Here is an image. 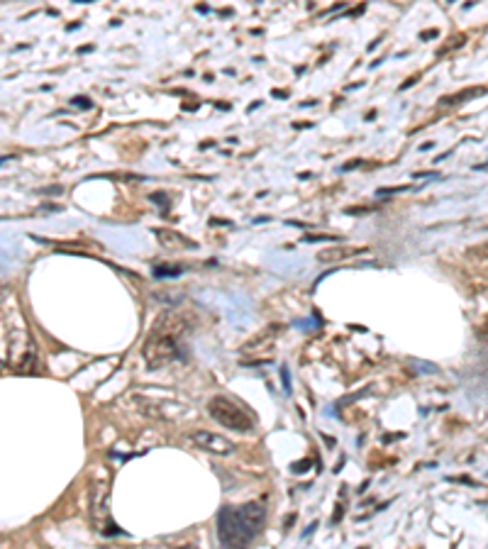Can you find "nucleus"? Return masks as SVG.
I'll list each match as a JSON object with an SVG mask.
<instances>
[{
    "label": "nucleus",
    "instance_id": "1",
    "mask_svg": "<svg viewBox=\"0 0 488 549\" xmlns=\"http://www.w3.org/2000/svg\"><path fill=\"white\" fill-rule=\"evenodd\" d=\"M266 520L262 503H244L237 508H223L217 515V535L223 549H247Z\"/></svg>",
    "mask_w": 488,
    "mask_h": 549
},
{
    "label": "nucleus",
    "instance_id": "2",
    "mask_svg": "<svg viewBox=\"0 0 488 549\" xmlns=\"http://www.w3.org/2000/svg\"><path fill=\"white\" fill-rule=\"evenodd\" d=\"M186 330V320L177 313H168L152 327V332L147 334L145 347V361L149 369H159V366L174 361V359H184V344H181V334Z\"/></svg>",
    "mask_w": 488,
    "mask_h": 549
},
{
    "label": "nucleus",
    "instance_id": "3",
    "mask_svg": "<svg viewBox=\"0 0 488 549\" xmlns=\"http://www.w3.org/2000/svg\"><path fill=\"white\" fill-rule=\"evenodd\" d=\"M208 413L210 418L215 422H220L223 428L234 432H249L254 428V420H252V415L240 406V403H234L233 399H225V396H215V399H210L208 403Z\"/></svg>",
    "mask_w": 488,
    "mask_h": 549
},
{
    "label": "nucleus",
    "instance_id": "4",
    "mask_svg": "<svg viewBox=\"0 0 488 549\" xmlns=\"http://www.w3.org/2000/svg\"><path fill=\"white\" fill-rule=\"evenodd\" d=\"M191 442L198 447L200 452L213 454V457H230V454H234V449H237L233 439H227L225 435H217V432L208 430L191 432Z\"/></svg>",
    "mask_w": 488,
    "mask_h": 549
},
{
    "label": "nucleus",
    "instance_id": "5",
    "mask_svg": "<svg viewBox=\"0 0 488 549\" xmlns=\"http://www.w3.org/2000/svg\"><path fill=\"white\" fill-rule=\"evenodd\" d=\"M357 255H367V247H330V249H322L321 255H318V259H321L322 264H330V262H340V259H349V256H357Z\"/></svg>",
    "mask_w": 488,
    "mask_h": 549
},
{
    "label": "nucleus",
    "instance_id": "6",
    "mask_svg": "<svg viewBox=\"0 0 488 549\" xmlns=\"http://www.w3.org/2000/svg\"><path fill=\"white\" fill-rule=\"evenodd\" d=\"M154 235L159 237V242L164 247H196L191 239L181 237L177 232H168V230H154Z\"/></svg>",
    "mask_w": 488,
    "mask_h": 549
},
{
    "label": "nucleus",
    "instance_id": "7",
    "mask_svg": "<svg viewBox=\"0 0 488 549\" xmlns=\"http://www.w3.org/2000/svg\"><path fill=\"white\" fill-rule=\"evenodd\" d=\"M154 276L157 279H177V276H181V266H157Z\"/></svg>",
    "mask_w": 488,
    "mask_h": 549
},
{
    "label": "nucleus",
    "instance_id": "8",
    "mask_svg": "<svg viewBox=\"0 0 488 549\" xmlns=\"http://www.w3.org/2000/svg\"><path fill=\"white\" fill-rule=\"evenodd\" d=\"M464 42H466V37H464V34H459V37H452V40H449V44H447V47H442L440 52H437V54H447L449 49L462 47V44H464Z\"/></svg>",
    "mask_w": 488,
    "mask_h": 549
},
{
    "label": "nucleus",
    "instance_id": "9",
    "mask_svg": "<svg viewBox=\"0 0 488 549\" xmlns=\"http://www.w3.org/2000/svg\"><path fill=\"white\" fill-rule=\"evenodd\" d=\"M305 242H321V239H325V242H337V235H305Z\"/></svg>",
    "mask_w": 488,
    "mask_h": 549
},
{
    "label": "nucleus",
    "instance_id": "10",
    "mask_svg": "<svg viewBox=\"0 0 488 549\" xmlns=\"http://www.w3.org/2000/svg\"><path fill=\"white\" fill-rule=\"evenodd\" d=\"M72 105H76V108H91V98H83V96H79V98H73L72 101Z\"/></svg>",
    "mask_w": 488,
    "mask_h": 549
},
{
    "label": "nucleus",
    "instance_id": "11",
    "mask_svg": "<svg viewBox=\"0 0 488 549\" xmlns=\"http://www.w3.org/2000/svg\"><path fill=\"white\" fill-rule=\"evenodd\" d=\"M474 93H479V88H474V91H466V93H462V98H464V96H474ZM456 101H459V96H456V98H447L445 103H456Z\"/></svg>",
    "mask_w": 488,
    "mask_h": 549
},
{
    "label": "nucleus",
    "instance_id": "12",
    "mask_svg": "<svg viewBox=\"0 0 488 549\" xmlns=\"http://www.w3.org/2000/svg\"><path fill=\"white\" fill-rule=\"evenodd\" d=\"M281 381L286 383V393H291V379H289V371L283 369V374H281Z\"/></svg>",
    "mask_w": 488,
    "mask_h": 549
},
{
    "label": "nucleus",
    "instance_id": "13",
    "mask_svg": "<svg viewBox=\"0 0 488 549\" xmlns=\"http://www.w3.org/2000/svg\"><path fill=\"white\" fill-rule=\"evenodd\" d=\"M361 164V159H357V161H349V164H347V167H344V171H349V169H357Z\"/></svg>",
    "mask_w": 488,
    "mask_h": 549
},
{
    "label": "nucleus",
    "instance_id": "14",
    "mask_svg": "<svg viewBox=\"0 0 488 549\" xmlns=\"http://www.w3.org/2000/svg\"><path fill=\"white\" fill-rule=\"evenodd\" d=\"M273 96H279V98H286V96H289V91H273Z\"/></svg>",
    "mask_w": 488,
    "mask_h": 549
},
{
    "label": "nucleus",
    "instance_id": "15",
    "mask_svg": "<svg viewBox=\"0 0 488 549\" xmlns=\"http://www.w3.org/2000/svg\"><path fill=\"white\" fill-rule=\"evenodd\" d=\"M177 549H198V547H191V544H188V547H177Z\"/></svg>",
    "mask_w": 488,
    "mask_h": 549
},
{
    "label": "nucleus",
    "instance_id": "16",
    "mask_svg": "<svg viewBox=\"0 0 488 549\" xmlns=\"http://www.w3.org/2000/svg\"><path fill=\"white\" fill-rule=\"evenodd\" d=\"M110 549H118V547H110Z\"/></svg>",
    "mask_w": 488,
    "mask_h": 549
}]
</instances>
